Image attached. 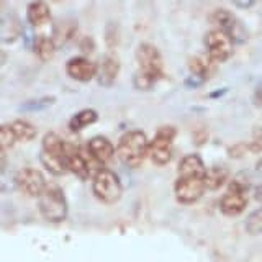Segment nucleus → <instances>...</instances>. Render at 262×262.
I'll return each instance as SVG.
<instances>
[{"instance_id": "f257e3e1", "label": "nucleus", "mask_w": 262, "mask_h": 262, "mask_svg": "<svg viewBox=\"0 0 262 262\" xmlns=\"http://www.w3.org/2000/svg\"><path fill=\"white\" fill-rule=\"evenodd\" d=\"M147 149H149V139L144 135V131L131 129L120 138L115 151H117L120 161L125 166L136 169L147 158Z\"/></svg>"}, {"instance_id": "f03ea898", "label": "nucleus", "mask_w": 262, "mask_h": 262, "mask_svg": "<svg viewBox=\"0 0 262 262\" xmlns=\"http://www.w3.org/2000/svg\"><path fill=\"white\" fill-rule=\"evenodd\" d=\"M41 216L49 223H61L68 216V200L59 187H48L38 199Z\"/></svg>"}, {"instance_id": "7ed1b4c3", "label": "nucleus", "mask_w": 262, "mask_h": 262, "mask_svg": "<svg viewBox=\"0 0 262 262\" xmlns=\"http://www.w3.org/2000/svg\"><path fill=\"white\" fill-rule=\"evenodd\" d=\"M94 195L97 196L102 203L113 205L121 199L123 187L118 176L110 169H98L94 176V184H92Z\"/></svg>"}, {"instance_id": "20e7f679", "label": "nucleus", "mask_w": 262, "mask_h": 262, "mask_svg": "<svg viewBox=\"0 0 262 262\" xmlns=\"http://www.w3.org/2000/svg\"><path fill=\"white\" fill-rule=\"evenodd\" d=\"M177 136V129L170 125H164L158 129L156 136L149 141L147 156L156 166H166L172 159V143Z\"/></svg>"}, {"instance_id": "39448f33", "label": "nucleus", "mask_w": 262, "mask_h": 262, "mask_svg": "<svg viewBox=\"0 0 262 262\" xmlns=\"http://www.w3.org/2000/svg\"><path fill=\"white\" fill-rule=\"evenodd\" d=\"M136 61L139 66V71L143 76L149 77L151 80H158L164 74V61L161 51L154 45L143 43L136 49Z\"/></svg>"}, {"instance_id": "423d86ee", "label": "nucleus", "mask_w": 262, "mask_h": 262, "mask_svg": "<svg viewBox=\"0 0 262 262\" xmlns=\"http://www.w3.org/2000/svg\"><path fill=\"white\" fill-rule=\"evenodd\" d=\"M203 45L207 49V56L213 62H225L233 56L234 43L225 31L213 28L203 38Z\"/></svg>"}, {"instance_id": "0eeeda50", "label": "nucleus", "mask_w": 262, "mask_h": 262, "mask_svg": "<svg viewBox=\"0 0 262 262\" xmlns=\"http://www.w3.org/2000/svg\"><path fill=\"white\" fill-rule=\"evenodd\" d=\"M15 184L21 193H25L27 196H35V199H39L41 193L48 188L43 172L35 167L20 169L15 177Z\"/></svg>"}, {"instance_id": "6e6552de", "label": "nucleus", "mask_w": 262, "mask_h": 262, "mask_svg": "<svg viewBox=\"0 0 262 262\" xmlns=\"http://www.w3.org/2000/svg\"><path fill=\"white\" fill-rule=\"evenodd\" d=\"M203 177H179L174 185V193L179 203L192 205L199 202L205 193Z\"/></svg>"}, {"instance_id": "1a4fd4ad", "label": "nucleus", "mask_w": 262, "mask_h": 262, "mask_svg": "<svg viewBox=\"0 0 262 262\" xmlns=\"http://www.w3.org/2000/svg\"><path fill=\"white\" fill-rule=\"evenodd\" d=\"M64 159H66V167H68L69 172H72L74 176L85 180L90 176V164L87 161V158L84 156L77 146H74L71 143L66 144V154H64Z\"/></svg>"}, {"instance_id": "9d476101", "label": "nucleus", "mask_w": 262, "mask_h": 262, "mask_svg": "<svg viewBox=\"0 0 262 262\" xmlns=\"http://www.w3.org/2000/svg\"><path fill=\"white\" fill-rule=\"evenodd\" d=\"M66 72H68L71 79L77 82H89L97 76V66L90 59H87V57L77 56L68 61Z\"/></svg>"}, {"instance_id": "9b49d317", "label": "nucleus", "mask_w": 262, "mask_h": 262, "mask_svg": "<svg viewBox=\"0 0 262 262\" xmlns=\"http://www.w3.org/2000/svg\"><path fill=\"white\" fill-rule=\"evenodd\" d=\"M248 207V193L228 190L220 200V210L226 216H237Z\"/></svg>"}, {"instance_id": "f8f14e48", "label": "nucleus", "mask_w": 262, "mask_h": 262, "mask_svg": "<svg viewBox=\"0 0 262 262\" xmlns=\"http://www.w3.org/2000/svg\"><path fill=\"white\" fill-rule=\"evenodd\" d=\"M87 151L90 154V158L94 161L100 162V164H106L113 159L115 156V147L110 143V139H106L105 136H95L87 143Z\"/></svg>"}, {"instance_id": "ddd939ff", "label": "nucleus", "mask_w": 262, "mask_h": 262, "mask_svg": "<svg viewBox=\"0 0 262 262\" xmlns=\"http://www.w3.org/2000/svg\"><path fill=\"white\" fill-rule=\"evenodd\" d=\"M179 177H203L205 164L199 154H187L179 162Z\"/></svg>"}, {"instance_id": "4468645a", "label": "nucleus", "mask_w": 262, "mask_h": 262, "mask_svg": "<svg viewBox=\"0 0 262 262\" xmlns=\"http://www.w3.org/2000/svg\"><path fill=\"white\" fill-rule=\"evenodd\" d=\"M120 72V62L117 57H103V61L100 62V66H98L97 69V80L98 84L103 85V87H108L112 85L115 79H117Z\"/></svg>"}, {"instance_id": "2eb2a0df", "label": "nucleus", "mask_w": 262, "mask_h": 262, "mask_svg": "<svg viewBox=\"0 0 262 262\" xmlns=\"http://www.w3.org/2000/svg\"><path fill=\"white\" fill-rule=\"evenodd\" d=\"M21 35V23L18 20V16H15L13 13L4 15L0 18V39L4 43H13L15 39H18Z\"/></svg>"}, {"instance_id": "dca6fc26", "label": "nucleus", "mask_w": 262, "mask_h": 262, "mask_svg": "<svg viewBox=\"0 0 262 262\" xmlns=\"http://www.w3.org/2000/svg\"><path fill=\"white\" fill-rule=\"evenodd\" d=\"M74 33H76V21L74 20H69V18H62L59 20L53 28V43L56 48H62L68 41L74 36Z\"/></svg>"}, {"instance_id": "f3484780", "label": "nucleus", "mask_w": 262, "mask_h": 262, "mask_svg": "<svg viewBox=\"0 0 262 262\" xmlns=\"http://www.w3.org/2000/svg\"><path fill=\"white\" fill-rule=\"evenodd\" d=\"M27 16L33 27H43L51 18V8L45 2H33L27 8Z\"/></svg>"}, {"instance_id": "a211bd4d", "label": "nucleus", "mask_w": 262, "mask_h": 262, "mask_svg": "<svg viewBox=\"0 0 262 262\" xmlns=\"http://www.w3.org/2000/svg\"><path fill=\"white\" fill-rule=\"evenodd\" d=\"M228 182V170L221 166H215L203 174V184L207 190H218Z\"/></svg>"}, {"instance_id": "6ab92c4d", "label": "nucleus", "mask_w": 262, "mask_h": 262, "mask_svg": "<svg viewBox=\"0 0 262 262\" xmlns=\"http://www.w3.org/2000/svg\"><path fill=\"white\" fill-rule=\"evenodd\" d=\"M213 62L208 56H195L190 59V62H188V66H190V72H192V76L195 79H199V80H205L207 79L211 71H213Z\"/></svg>"}, {"instance_id": "aec40b11", "label": "nucleus", "mask_w": 262, "mask_h": 262, "mask_svg": "<svg viewBox=\"0 0 262 262\" xmlns=\"http://www.w3.org/2000/svg\"><path fill=\"white\" fill-rule=\"evenodd\" d=\"M97 120H98V113L92 108H85V110L77 112L71 118L69 128H71V131H80V129H84L90 125H94Z\"/></svg>"}, {"instance_id": "412c9836", "label": "nucleus", "mask_w": 262, "mask_h": 262, "mask_svg": "<svg viewBox=\"0 0 262 262\" xmlns=\"http://www.w3.org/2000/svg\"><path fill=\"white\" fill-rule=\"evenodd\" d=\"M10 126L15 133L16 141H21V143H27V141H33L36 138L38 131L36 126L31 125L30 121H25V120H15L10 123Z\"/></svg>"}, {"instance_id": "4be33fe9", "label": "nucleus", "mask_w": 262, "mask_h": 262, "mask_svg": "<svg viewBox=\"0 0 262 262\" xmlns=\"http://www.w3.org/2000/svg\"><path fill=\"white\" fill-rule=\"evenodd\" d=\"M41 164L43 167L53 176H64L68 172V167H66V159L61 158V156H53L41 151Z\"/></svg>"}, {"instance_id": "5701e85b", "label": "nucleus", "mask_w": 262, "mask_h": 262, "mask_svg": "<svg viewBox=\"0 0 262 262\" xmlns=\"http://www.w3.org/2000/svg\"><path fill=\"white\" fill-rule=\"evenodd\" d=\"M66 144H68V143H66L59 135L48 133L43 138V149H41V151L48 152V154H53V156H61V158H64Z\"/></svg>"}, {"instance_id": "b1692460", "label": "nucleus", "mask_w": 262, "mask_h": 262, "mask_svg": "<svg viewBox=\"0 0 262 262\" xmlns=\"http://www.w3.org/2000/svg\"><path fill=\"white\" fill-rule=\"evenodd\" d=\"M33 51H35V54L41 61H49V59H53L56 46L49 36H38L35 39V43H33Z\"/></svg>"}, {"instance_id": "393cba45", "label": "nucleus", "mask_w": 262, "mask_h": 262, "mask_svg": "<svg viewBox=\"0 0 262 262\" xmlns=\"http://www.w3.org/2000/svg\"><path fill=\"white\" fill-rule=\"evenodd\" d=\"M234 20H236L234 15L229 10H226V8H216L215 12H211V16H210V21L215 25L216 30H221V31H226L233 25Z\"/></svg>"}, {"instance_id": "a878e982", "label": "nucleus", "mask_w": 262, "mask_h": 262, "mask_svg": "<svg viewBox=\"0 0 262 262\" xmlns=\"http://www.w3.org/2000/svg\"><path fill=\"white\" fill-rule=\"evenodd\" d=\"M260 149H262L260 143H237V144H233L231 147H229L228 152L233 159H241L248 152H257Z\"/></svg>"}, {"instance_id": "bb28decb", "label": "nucleus", "mask_w": 262, "mask_h": 262, "mask_svg": "<svg viewBox=\"0 0 262 262\" xmlns=\"http://www.w3.org/2000/svg\"><path fill=\"white\" fill-rule=\"evenodd\" d=\"M244 228H246V231H248V234H251V236L262 234V207L254 210L248 216Z\"/></svg>"}, {"instance_id": "cd10ccee", "label": "nucleus", "mask_w": 262, "mask_h": 262, "mask_svg": "<svg viewBox=\"0 0 262 262\" xmlns=\"http://www.w3.org/2000/svg\"><path fill=\"white\" fill-rule=\"evenodd\" d=\"M16 144V138H15V133L10 126V123H4V125H0V147L2 149H10Z\"/></svg>"}, {"instance_id": "c85d7f7f", "label": "nucleus", "mask_w": 262, "mask_h": 262, "mask_svg": "<svg viewBox=\"0 0 262 262\" xmlns=\"http://www.w3.org/2000/svg\"><path fill=\"white\" fill-rule=\"evenodd\" d=\"M53 102H54V98H53V97H49V98H41V100L27 103V106H23V110H41V108H46V106H49V103H53Z\"/></svg>"}, {"instance_id": "c756f323", "label": "nucleus", "mask_w": 262, "mask_h": 262, "mask_svg": "<svg viewBox=\"0 0 262 262\" xmlns=\"http://www.w3.org/2000/svg\"><path fill=\"white\" fill-rule=\"evenodd\" d=\"M5 166V149L0 147V169Z\"/></svg>"}, {"instance_id": "7c9ffc66", "label": "nucleus", "mask_w": 262, "mask_h": 262, "mask_svg": "<svg viewBox=\"0 0 262 262\" xmlns=\"http://www.w3.org/2000/svg\"><path fill=\"white\" fill-rule=\"evenodd\" d=\"M260 97H262V85H260V87H259V89L256 90V100H259ZM257 105H259V106H262V100H260V102H259Z\"/></svg>"}, {"instance_id": "2f4dec72", "label": "nucleus", "mask_w": 262, "mask_h": 262, "mask_svg": "<svg viewBox=\"0 0 262 262\" xmlns=\"http://www.w3.org/2000/svg\"><path fill=\"white\" fill-rule=\"evenodd\" d=\"M256 199H257V200H262V185L256 190Z\"/></svg>"}, {"instance_id": "473e14b6", "label": "nucleus", "mask_w": 262, "mask_h": 262, "mask_svg": "<svg viewBox=\"0 0 262 262\" xmlns=\"http://www.w3.org/2000/svg\"><path fill=\"white\" fill-rule=\"evenodd\" d=\"M256 169H257V172H259V176L262 177V161H259V162H257V166H256Z\"/></svg>"}]
</instances>
